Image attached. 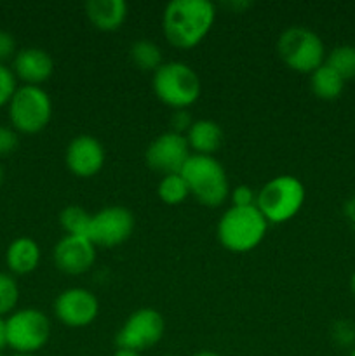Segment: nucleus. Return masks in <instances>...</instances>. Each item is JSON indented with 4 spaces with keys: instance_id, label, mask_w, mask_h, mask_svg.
Returning <instances> with one entry per match:
<instances>
[{
    "instance_id": "f257e3e1",
    "label": "nucleus",
    "mask_w": 355,
    "mask_h": 356,
    "mask_svg": "<svg viewBox=\"0 0 355 356\" xmlns=\"http://www.w3.org/2000/svg\"><path fill=\"white\" fill-rule=\"evenodd\" d=\"M216 9L209 0H173L162 16L167 42L178 49H191L211 31Z\"/></svg>"
},
{
    "instance_id": "f03ea898",
    "label": "nucleus",
    "mask_w": 355,
    "mask_h": 356,
    "mask_svg": "<svg viewBox=\"0 0 355 356\" xmlns=\"http://www.w3.org/2000/svg\"><path fill=\"white\" fill-rule=\"evenodd\" d=\"M267 229L268 221L256 205L232 207L219 219L218 240L230 252L244 254L260 245Z\"/></svg>"
},
{
    "instance_id": "7ed1b4c3",
    "label": "nucleus",
    "mask_w": 355,
    "mask_h": 356,
    "mask_svg": "<svg viewBox=\"0 0 355 356\" xmlns=\"http://www.w3.org/2000/svg\"><path fill=\"white\" fill-rule=\"evenodd\" d=\"M181 176L190 188V195L205 207H218L230 195L228 177L214 156L191 153L181 170Z\"/></svg>"
},
{
    "instance_id": "20e7f679",
    "label": "nucleus",
    "mask_w": 355,
    "mask_h": 356,
    "mask_svg": "<svg viewBox=\"0 0 355 356\" xmlns=\"http://www.w3.org/2000/svg\"><path fill=\"white\" fill-rule=\"evenodd\" d=\"M153 90L167 106L187 110L200 96V79L195 70L184 63H164L153 73Z\"/></svg>"
},
{
    "instance_id": "39448f33",
    "label": "nucleus",
    "mask_w": 355,
    "mask_h": 356,
    "mask_svg": "<svg viewBox=\"0 0 355 356\" xmlns=\"http://www.w3.org/2000/svg\"><path fill=\"white\" fill-rule=\"evenodd\" d=\"M306 191L301 181L294 176H277L260 190L256 207L268 222L289 221L301 211Z\"/></svg>"
},
{
    "instance_id": "423d86ee",
    "label": "nucleus",
    "mask_w": 355,
    "mask_h": 356,
    "mask_svg": "<svg viewBox=\"0 0 355 356\" xmlns=\"http://www.w3.org/2000/svg\"><path fill=\"white\" fill-rule=\"evenodd\" d=\"M277 51L282 61L298 73L312 75L324 65L326 49L319 35L305 26H291L278 37Z\"/></svg>"
},
{
    "instance_id": "0eeeda50",
    "label": "nucleus",
    "mask_w": 355,
    "mask_h": 356,
    "mask_svg": "<svg viewBox=\"0 0 355 356\" xmlns=\"http://www.w3.org/2000/svg\"><path fill=\"white\" fill-rule=\"evenodd\" d=\"M10 124L24 134L44 131L52 118V101L42 87H17L9 103Z\"/></svg>"
},
{
    "instance_id": "6e6552de",
    "label": "nucleus",
    "mask_w": 355,
    "mask_h": 356,
    "mask_svg": "<svg viewBox=\"0 0 355 356\" xmlns=\"http://www.w3.org/2000/svg\"><path fill=\"white\" fill-rule=\"evenodd\" d=\"M7 346L16 355H35L49 343L51 322L47 315L38 309L24 308L13 313L6 320Z\"/></svg>"
},
{
    "instance_id": "1a4fd4ad",
    "label": "nucleus",
    "mask_w": 355,
    "mask_h": 356,
    "mask_svg": "<svg viewBox=\"0 0 355 356\" xmlns=\"http://www.w3.org/2000/svg\"><path fill=\"white\" fill-rule=\"evenodd\" d=\"M164 332H166L164 316L157 309L141 308L125 320V323L117 332L115 343H117V348L141 353L155 346L164 337Z\"/></svg>"
},
{
    "instance_id": "9d476101",
    "label": "nucleus",
    "mask_w": 355,
    "mask_h": 356,
    "mask_svg": "<svg viewBox=\"0 0 355 356\" xmlns=\"http://www.w3.org/2000/svg\"><path fill=\"white\" fill-rule=\"evenodd\" d=\"M134 216L129 209L110 205L93 216L89 240L96 247H117L134 232Z\"/></svg>"
},
{
    "instance_id": "9b49d317",
    "label": "nucleus",
    "mask_w": 355,
    "mask_h": 356,
    "mask_svg": "<svg viewBox=\"0 0 355 356\" xmlns=\"http://www.w3.org/2000/svg\"><path fill=\"white\" fill-rule=\"evenodd\" d=\"M191 149L184 136L176 132H164L159 138L153 139L146 148L145 160L146 165L155 172L169 176V174H181L184 163L191 156Z\"/></svg>"
},
{
    "instance_id": "f8f14e48",
    "label": "nucleus",
    "mask_w": 355,
    "mask_h": 356,
    "mask_svg": "<svg viewBox=\"0 0 355 356\" xmlns=\"http://www.w3.org/2000/svg\"><path fill=\"white\" fill-rule=\"evenodd\" d=\"M54 313L56 318L63 325L79 329V327L90 325L97 318L100 302H97L96 296L87 289H66L56 299Z\"/></svg>"
},
{
    "instance_id": "ddd939ff",
    "label": "nucleus",
    "mask_w": 355,
    "mask_h": 356,
    "mask_svg": "<svg viewBox=\"0 0 355 356\" xmlns=\"http://www.w3.org/2000/svg\"><path fill=\"white\" fill-rule=\"evenodd\" d=\"M104 148L94 136L82 134L72 139L66 148V165L75 176H96L104 165Z\"/></svg>"
},
{
    "instance_id": "4468645a",
    "label": "nucleus",
    "mask_w": 355,
    "mask_h": 356,
    "mask_svg": "<svg viewBox=\"0 0 355 356\" xmlns=\"http://www.w3.org/2000/svg\"><path fill=\"white\" fill-rule=\"evenodd\" d=\"M96 261V245L86 236H63L54 249V263L63 273H86Z\"/></svg>"
},
{
    "instance_id": "2eb2a0df",
    "label": "nucleus",
    "mask_w": 355,
    "mask_h": 356,
    "mask_svg": "<svg viewBox=\"0 0 355 356\" xmlns=\"http://www.w3.org/2000/svg\"><path fill=\"white\" fill-rule=\"evenodd\" d=\"M14 75L24 82V86L40 87L42 82L51 79L54 72V61L44 49H23L14 58Z\"/></svg>"
},
{
    "instance_id": "dca6fc26",
    "label": "nucleus",
    "mask_w": 355,
    "mask_h": 356,
    "mask_svg": "<svg viewBox=\"0 0 355 356\" xmlns=\"http://www.w3.org/2000/svg\"><path fill=\"white\" fill-rule=\"evenodd\" d=\"M86 14L90 24L101 31H115L127 17V3L124 0H89Z\"/></svg>"
},
{
    "instance_id": "f3484780",
    "label": "nucleus",
    "mask_w": 355,
    "mask_h": 356,
    "mask_svg": "<svg viewBox=\"0 0 355 356\" xmlns=\"http://www.w3.org/2000/svg\"><path fill=\"white\" fill-rule=\"evenodd\" d=\"M6 263L16 275H28L40 263V247L30 236H19L7 247Z\"/></svg>"
},
{
    "instance_id": "a211bd4d",
    "label": "nucleus",
    "mask_w": 355,
    "mask_h": 356,
    "mask_svg": "<svg viewBox=\"0 0 355 356\" xmlns=\"http://www.w3.org/2000/svg\"><path fill=\"white\" fill-rule=\"evenodd\" d=\"M184 138H187L188 146H190V149H194L195 155L212 156V153L218 152L219 146H221L223 131L218 122L202 118V120H195L191 124L190 131L184 134Z\"/></svg>"
},
{
    "instance_id": "6ab92c4d",
    "label": "nucleus",
    "mask_w": 355,
    "mask_h": 356,
    "mask_svg": "<svg viewBox=\"0 0 355 356\" xmlns=\"http://www.w3.org/2000/svg\"><path fill=\"white\" fill-rule=\"evenodd\" d=\"M310 87H312V92L315 94L319 99L334 101L341 96V92H343L345 80L341 79L331 66H327L326 63H324L322 66H319V68L310 75Z\"/></svg>"
},
{
    "instance_id": "aec40b11",
    "label": "nucleus",
    "mask_w": 355,
    "mask_h": 356,
    "mask_svg": "<svg viewBox=\"0 0 355 356\" xmlns=\"http://www.w3.org/2000/svg\"><path fill=\"white\" fill-rule=\"evenodd\" d=\"M129 56H131V61L134 63V66H138V68L143 70V72L155 73L157 70L164 65L162 51H160V47L155 44V42L146 40V38L136 40L134 44L131 45Z\"/></svg>"
},
{
    "instance_id": "412c9836",
    "label": "nucleus",
    "mask_w": 355,
    "mask_h": 356,
    "mask_svg": "<svg viewBox=\"0 0 355 356\" xmlns=\"http://www.w3.org/2000/svg\"><path fill=\"white\" fill-rule=\"evenodd\" d=\"M93 216L80 205H68L59 214V225L68 236H86L89 238V229Z\"/></svg>"
},
{
    "instance_id": "4be33fe9",
    "label": "nucleus",
    "mask_w": 355,
    "mask_h": 356,
    "mask_svg": "<svg viewBox=\"0 0 355 356\" xmlns=\"http://www.w3.org/2000/svg\"><path fill=\"white\" fill-rule=\"evenodd\" d=\"M157 193L164 204L178 205L190 195V188L181 174H169V176L162 177L159 188H157Z\"/></svg>"
},
{
    "instance_id": "5701e85b",
    "label": "nucleus",
    "mask_w": 355,
    "mask_h": 356,
    "mask_svg": "<svg viewBox=\"0 0 355 356\" xmlns=\"http://www.w3.org/2000/svg\"><path fill=\"white\" fill-rule=\"evenodd\" d=\"M327 66L334 70L341 79L347 80L355 79V47L354 45H340L331 51L326 61Z\"/></svg>"
},
{
    "instance_id": "b1692460",
    "label": "nucleus",
    "mask_w": 355,
    "mask_h": 356,
    "mask_svg": "<svg viewBox=\"0 0 355 356\" xmlns=\"http://www.w3.org/2000/svg\"><path fill=\"white\" fill-rule=\"evenodd\" d=\"M19 299V287L10 275L0 273V318L13 312Z\"/></svg>"
},
{
    "instance_id": "393cba45",
    "label": "nucleus",
    "mask_w": 355,
    "mask_h": 356,
    "mask_svg": "<svg viewBox=\"0 0 355 356\" xmlns=\"http://www.w3.org/2000/svg\"><path fill=\"white\" fill-rule=\"evenodd\" d=\"M331 337L341 348H350L355 344V325L350 320H338L331 329Z\"/></svg>"
},
{
    "instance_id": "a878e982",
    "label": "nucleus",
    "mask_w": 355,
    "mask_h": 356,
    "mask_svg": "<svg viewBox=\"0 0 355 356\" xmlns=\"http://www.w3.org/2000/svg\"><path fill=\"white\" fill-rule=\"evenodd\" d=\"M16 90L17 86L14 72L10 68H7L6 65H0V108L10 103Z\"/></svg>"
},
{
    "instance_id": "bb28decb",
    "label": "nucleus",
    "mask_w": 355,
    "mask_h": 356,
    "mask_svg": "<svg viewBox=\"0 0 355 356\" xmlns=\"http://www.w3.org/2000/svg\"><path fill=\"white\" fill-rule=\"evenodd\" d=\"M17 145H19V139H17L16 131L6 127V125H0V159L13 155Z\"/></svg>"
},
{
    "instance_id": "cd10ccee",
    "label": "nucleus",
    "mask_w": 355,
    "mask_h": 356,
    "mask_svg": "<svg viewBox=\"0 0 355 356\" xmlns=\"http://www.w3.org/2000/svg\"><path fill=\"white\" fill-rule=\"evenodd\" d=\"M258 193H254L253 188L240 184L232 191V202L233 207H254L256 205Z\"/></svg>"
},
{
    "instance_id": "c85d7f7f",
    "label": "nucleus",
    "mask_w": 355,
    "mask_h": 356,
    "mask_svg": "<svg viewBox=\"0 0 355 356\" xmlns=\"http://www.w3.org/2000/svg\"><path fill=\"white\" fill-rule=\"evenodd\" d=\"M10 58H16V38L6 30H0V65H6Z\"/></svg>"
},
{
    "instance_id": "c756f323",
    "label": "nucleus",
    "mask_w": 355,
    "mask_h": 356,
    "mask_svg": "<svg viewBox=\"0 0 355 356\" xmlns=\"http://www.w3.org/2000/svg\"><path fill=\"white\" fill-rule=\"evenodd\" d=\"M194 122L195 120L191 118V115L188 113L187 110H176L173 113V117H171V127H173V132L184 136L188 131H190Z\"/></svg>"
},
{
    "instance_id": "7c9ffc66",
    "label": "nucleus",
    "mask_w": 355,
    "mask_h": 356,
    "mask_svg": "<svg viewBox=\"0 0 355 356\" xmlns=\"http://www.w3.org/2000/svg\"><path fill=\"white\" fill-rule=\"evenodd\" d=\"M345 218H347V221L350 222V226L355 232V197H352L350 200L345 204Z\"/></svg>"
},
{
    "instance_id": "2f4dec72",
    "label": "nucleus",
    "mask_w": 355,
    "mask_h": 356,
    "mask_svg": "<svg viewBox=\"0 0 355 356\" xmlns=\"http://www.w3.org/2000/svg\"><path fill=\"white\" fill-rule=\"evenodd\" d=\"M7 348V325L6 320L0 318V351Z\"/></svg>"
},
{
    "instance_id": "473e14b6",
    "label": "nucleus",
    "mask_w": 355,
    "mask_h": 356,
    "mask_svg": "<svg viewBox=\"0 0 355 356\" xmlns=\"http://www.w3.org/2000/svg\"><path fill=\"white\" fill-rule=\"evenodd\" d=\"M113 356H141V353L138 351H131V350H124V348H117Z\"/></svg>"
},
{
    "instance_id": "72a5a7b5",
    "label": "nucleus",
    "mask_w": 355,
    "mask_h": 356,
    "mask_svg": "<svg viewBox=\"0 0 355 356\" xmlns=\"http://www.w3.org/2000/svg\"><path fill=\"white\" fill-rule=\"evenodd\" d=\"M194 356H221V355L214 353V351H198V353L194 355Z\"/></svg>"
},
{
    "instance_id": "f704fd0d",
    "label": "nucleus",
    "mask_w": 355,
    "mask_h": 356,
    "mask_svg": "<svg viewBox=\"0 0 355 356\" xmlns=\"http://www.w3.org/2000/svg\"><path fill=\"white\" fill-rule=\"evenodd\" d=\"M350 291H352V294L355 296V273L352 275V278H350Z\"/></svg>"
},
{
    "instance_id": "c9c22d12",
    "label": "nucleus",
    "mask_w": 355,
    "mask_h": 356,
    "mask_svg": "<svg viewBox=\"0 0 355 356\" xmlns=\"http://www.w3.org/2000/svg\"><path fill=\"white\" fill-rule=\"evenodd\" d=\"M2 181H3V172H2V167H0V186H2Z\"/></svg>"
},
{
    "instance_id": "e433bc0d",
    "label": "nucleus",
    "mask_w": 355,
    "mask_h": 356,
    "mask_svg": "<svg viewBox=\"0 0 355 356\" xmlns=\"http://www.w3.org/2000/svg\"><path fill=\"white\" fill-rule=\"evenodd\" d=\"M348 356H355V346H354V350L350 351V355H348Z\"/></svg>"
},
{
    "instance_id": "4c0bfd02",
    "label": "nucleus",
    "mask_w": 355,
    "mask_h": 356,
    "mask_svg": "<svg viewBox=\"0 0 355 356\" xmlns=\"http://www.w3.org/2000/svg\"><path fill=\"white\" fill-rule=\"evenodd\" d=\"M14 356H35V355H14Z\"/></svg>"
},
{
    "instance_id": "58836bf2",
    "label": "nucleus",
    "mask_w": 355,
    "mask_h": 356,
    "mask_svg": "<svg viewBox=\"0 0 355 356\" xmlns=\"http://www.w3.org/2000/svg\"><path fill=\"white\" fill-rule=\"evenodd\" d=\"M0 356H2V355H0Z\"/></svg>"
}]
</instances>
